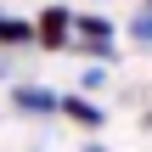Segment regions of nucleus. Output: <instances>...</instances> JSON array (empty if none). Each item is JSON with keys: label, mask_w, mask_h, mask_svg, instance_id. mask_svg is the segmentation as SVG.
<instances>
[{"label": "nucleus", "mask_w": 152, "mask_h": 152, "mask_svg": "<svg viewBox=\"0 0 152 152\" xmlns=\"http://www.w3.org/2000/svg\"><path fill=\"white\" fill-rule=\"evenodd\" d=\"M56 113H62L68 124H79V130H102V124H107V113H102V107H96V102H90L85 90L62 96V107H56Z\"/></svg>", "instance_id": "7ed1b4c3"}, {"label": "nucleus", "mask_w": 152, "mask_h": 152, "mask_svg": "<svg viewBox=\"0 0 152 152\" xmlns=\"http://www.w3.org/2000/svg\"><path fill=\"white\" fill-rule=\"evenodd\" d=\"M118 28L102 17V11H79L73 17V45H96V39H113Z\"/></svg>", "instance_id": "20e7f679"}, {"label": "nucleus", "mask_w": 152, "mask_h": 152, "mask_svg": "<svg viewBox=\"0 0 152 152\" xmlns=\"http://www.w3.org/2000/svg\"><path fill=\"white\" fill-rule=\"evenodd\" d=\"M34 45L39 51H68L73 45V11L68 6H45L34 17Z\"/></svg>", "instance_id": "f257e3e1"}, {"label": "nucleus", "mask_w": 152, "mask_h": 152, "mask_svg": "<svg viewBox=\"0 0 152 152\" xmlns=\"http://www.w3.org/2000/svg\"><path fill=\"white\" fill-rule=\"evenodd\" d=\"M130 39H135L141 51H152V17H147V11H135V17H130Z\"/></svg>", "instance_id": "423d86ee"}, {"label": "nucleus", "mask_w": 152, "mask_h": 152, "mask_svg": "<svg viewBox=\"0 0 152 152\" xmlns=\"http://www.w3.org/2000/svg\"><path fill=\"white\" fill-rule=\"evenodd\" d=\"M85 152H107V147H102V141H85Z\"/></svg>", "instance_id": "6e6552de"}, {"label": "nucleus", "mask_w": 152, "mask_h": 152, "mask_svg": "<svg viewBox=\"0 0 152 152\" xmlns=\"http://www.w3.org/2000/svg\"><path fill=\"white\" fill-rule=\"evenodd\" d=\"M79 85H85V96H90V90H102V85H107V68H102V62H96V68H85V73H79Z\"/></svg>", "instance_id": "0eeeda50"}, {"label": "nucleus", "mask_w": 152, "mask_h": 152, "mask_svg": "<svg viewBox=\"0 0 152 152\" xmlns=\"http://www.w3.org/2000/svg\"><path fill=\"white\" fill-rule=\"evenodd\" d=\"M23 45H34V23L0 11V51H23Z\"/></svg>", "instance_id": "39448f33"}, {"label": "nucleus", "mask_w": 152, "mask_h": 152, "mask_svg": "<svg viewBox=\"0 0 152 152\" xmlns=\"http://www.w3.org/2000/svg\"><path fill=\"white\" fill-rule=\"evenodd\" d=\"M147 130H152V107H147Z\"/></svg>", "instance_id": "9d476101"}, {"label": "nucleus", "mask_w": 152, "mask_h": 152, "mask_svg": "<svg viewBox=\"0 0 152 152\" xmlns=\"http://www.w3.org/2000/svg\"><path fill=\"white\" fill-rule=\"evenodd\" d=\"M141 11H147V17H152V0H141Z\"/></svg>", "instance_id": "1a4fd4ad"}, {"label": "nucleus", "mask_w": 152, "mask_h": 152, "mask_svg": "<svg viewBox=\"0 0 152 152\" xmlns=\"http://www.w3.org/2000/svg\"><path fill=\"white\" fill-rule=\"evenodd\" d=\"M34 152H39V147H34Z\"/></svg>", "instance_id": "9b49d317"}, {"label": "nucleus", "mask_w": 152, "mask_h": 152, "mask_svg": "<svg viewBox=\"0 0 152 152\" xmlns=\"http://www.w3.org/2000/svg\"><path fill=\"white\" fill-rule=\"evenodd\" d=\"M11 107L28 113V118H51V113L62 107V96L45 90V85H11Z\"/></svg>", "instance_id": "f03ea898"}]
</instances>
